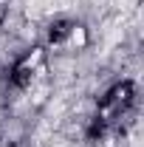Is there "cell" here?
Returning a JSON list of instances; mask_svg holds the SVG:
<instances>
[{
  "label": "cell",
  "instance_id": "cell-1",
  "mask_svg": "<svg viewBox=\"0 0 144 147\" xmlns=\"http://www.w3.org/2000/svg\"><path fill=\"white\" fill-rule=\"evenodd\" d=\"M51 9V0H28V17H40V14H45Z\"/></svg>",
  "mask_w": 144,
  "mask_h": 147
},
{
  "label": "cell",
  "instance_id": "cell-2",
  "mask_svg": "<svg viewBox=\"0 0 144 147\" xmlns=\"http://www.w3.org/2000/svg\"><path fill=\"white\" fill-rule=\"evenodd\" d=\"M71 40H73V45H85V31H82V28H76Z\"/></svg>",
  "mask_w": 144,
  "mask_h": 147
},
{
  "label": "cell",
  "instance_id": "cell-3",
  "mask_svg": "<svg viewBox=\"0 0 144 147\" xmlns=\"http://www.w3.org/2000/svg\"><path fill=\"white\" fill-rule=\"evenodd\" d=\"M37 62H40V51H34V54L28 57V65H37Z\"/></svg>",
  "mask_w": 144,
  "mask_h": 147
}]
</instances>
